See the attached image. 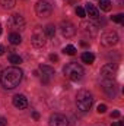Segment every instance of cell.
<instances>
[{"label":"cell","mask_w":124,"mask_h":126,"mask_svg":"<svg viewBox=\"0 0 124 126\" xmlns=\"http://www.w3.org/2000/svg\"><path fill=\"white\" fill-rule=\"evenodd\" d=\"M22 78H24V72L19 67H15V66L7 67V69H4V70L0 72V84L6 90L16 88L21 84Z\"/></svg>","instance_id":"cell-1"},{"label":"cell","mask_w":124,"mask_h":126,"mask_svg":"<svg viewBox=\"0 0 124 126\" xmlns=\"http://www.w3.org/2000/svg\"><path fill=\"white\" fill-rule=\"evenodd\" d=\"M63 72H64V76L69 78L70 81H80V79L83 78V75H85L83 67H82L80 64L74 63V62L67 63V64L64 66Z\"/></svg>","instance_id":"cell-2"},{"label":"cell","mask_w":124,"mask_h":126,"mask_svg":"<svg viewBox=\"0 0 124 126\" xmlns=\"http://www.w3.org/2000/svg\"><path fill=\"white\" fill-rule=\"evenodd\" d=\"M93 104V97L89 91L80 90L76 95V106L80 111H89Z\"/></svg>","instance_id":"cell-3"},{"label":"cell","mask_w":124,"mask_h":126,"mask_svg":"<svg viewBox=\"0 0 124 126\" xmlns=\"http://www.w3.org/2000/svg\"><path fill=\"white\" fill-rule=\"evenodd\" d=\"M35 12L39 18H48L51 13H53V6L50 1L47 0H41L35 4Z\"/></svg>","instance_id":"cell-4"},{"label":"cell","mask_w":124,"mask_h":126,"mask_svg":"<svg viewBox=\"0 0 124 126\" xmlns=\"http://www.w3.org/2000/svg\"><path fill=\"white\" fill-rule=\"evenodd\" d=\"M118 43V35L117 32L114 31H108V32H104L102 37H101V44L102 46H107V47H111L114 44Z\"/></svg>","instance_id":"cell-5"},{"label":"cell","mask_w":124,"mask_h":126,"mask_svg":"<svg viewBox=\"0 0 124 126\" xmlns=\"http://www.w3.org/2000/svg\"><path fill=\"white\" fill-rule=\"evenodd\" d=\"M104 91H105V94L108 95V97H117L118 94V85L112 81V79H105V82H104Z\"/></svg>","instance_id":"cell-6"},{"label":"cell","mask_w":124,"mask_h":126,"mask_svg":"<svg viewBox=\"0 0 124 126\" xmlns=\"http://www.w3.org/2000/svg\"><path fill=\"white\" fill-rule=\"evenodd\" d=\"M115 72H117V66L112 63H107L101 67V76L104 79H112L115 76Z\"/></svg>","instance_id":"cell-7"},{"label":"cell","mask_w":124,"mask_h":126,"mask_svg":"<svg viewBox=\"0 0 124 126\" xmlns=\"http://www.w3.org/2000/svg\"><path fill=\"white\" fill-rule=\"evenodd\" d=\"M60 31H62L63 37L70 38V37H73L76 34V27L72 22H69V21H63L62 24H60Z\"/></svg>","instance_id":"cell-8"},{"label":"cell","mask_w":124,"mask_h":126,"mask_svg":"<svg viewBox=\"0 0 124 126\" xmlns=\"http://www.w3.org/2000/svg\"><path fill=\"white\" fill-rule=\"evenodd\" d=\"M50 126H69V120L64 114L54 113L50 116Z\"/></svg>","instance_id":"cell-9"},{"label":"cell","mask_w":124,"mask_h":126,"mask_svg":"<svg viewBox=\"0 0 124 126\" xmlns=\"http://www.w3.org/2000/svg\"><path fill=\"white\" fill-rule=\"evenodd\" d=\"M80 28H82V32L85 35H89V37H95L98 34V28L93 22H82Z\"/></svg>","instance_id":"cell-10"},{"label":"cell","mask_w":124,"mask_h":126,"mask_svg":"<svg viewBox=\"0 0 124 126\" xmlns=\"http://www.w3.org/2000/svg\"><path fill=\"white\" fill-rule=\"evenodd\" d=\"M12 103H13V106H15L16 109H19V110H24V109L28 107V98L24 94H16L13 97Z\"/></svg>","instance_id":"cell-11"},{"label":"cell","mask_w":124,"mask_h":126,"mask_svg":"<svg viewBox=\"0 0 124 126\" xmlns=\"http://www.w3.org/2000/svg\"><path fill=\"white\" fill-rule=\"evenodd\" d=\"M10 25H12V27H15V28L24 30V28H25V19H24L19 13H16V15H13V16H12V19H10Z\"/></svg>","instance_id":"cell-12"},{"label":"cell","mask_w":124,"mask_h":126,"mask_svg":"<svg viewBox=\"0 0 124 126\" xmlns=\"http://www.w3.org/2000/svg\"><path fill=\"white\" fill-rule=\"evenodd\" d=\"M31 43L34 47H37V48H41V47H44L45 46V38L42 37V34H34L31 38Z\"/></svg>","instance_id":"cell-13"},{"label":"cell","mask_w":124,"mask_h":126,"mask_svg":"<svg viewBox=\"0 0 124 126\" xmlns=\"http://www.w3.org/2000/svg\"><path fill=\"white\" fill-rule=\"evenodd\" d=\"M85 13H86L91 19H98V18H99V12H98V9H96L93 4H91V3L86 4V7H85Z\"/></svg>","instance_id":"cell-14"},{"label":"cell","mask_w":124,"mask_h":126,"mask_svg":"<svg viewBox=\"0 0 124 126\" xmlns=\"http://www.w3.org/2000/svg\"><path fill=\"white\" fill-rule=\"evenodd\" d=\"M39 70H41V72H42V75H45V76H53V75L56 73L54 67L47 66V64H41V66H39Z\"/></svg>","instance_id":"cell-15"},{"label":"cell","mask_w":124,"mask_h":126,"mask_svg":"<svg viewBox=\"0 0 124 126\" xmlns=\"http://www.w3.org/2000/svg\"><path fill=\"white\" fill-rule=\"evenodd\" d=\"M9 41H10V44H13V46H19V44L22 43V38H21V35H19L18 32H12V34L9 35Z\"/></svg>","instance_id":"cell-16"},{"label":"cell","mask_w":124,"mask_h":126,"mask_svg":"<svg viewBox=\"0 0 124 126\" xmlns=\"http://www.w3.org/2000/svg\"><path fill=\"white\" fill-rule=\"evenodd\" d=\"M82 60L85 63H88V64H91V63L95 62V56H93L92 53H89V51H85V53L82 54Z\"/></svg>","instance_id":"cell-17"},{"label":"cell","mask_w":124,"mask_h":126,"mask_svg":"<svg viewBox=\"0 0 124 126\" xmlns=\"http://www.w3.org/2000/svg\"><path fill=\"white\" fill-rule=\"evenodd\" d=\"M99 7H101V10L108 12L111 9V0H99Z\"/></svg>","instance_id":"cell-18"},{"label":"cell","mask_w":124,"mask_h":126,"mask_svg":"<svg viewBox=\"0 0 124 126\" xmlns=\"http://www.w3.org/2000/svg\"><path fill=\"white\" fill-rule=\"evenodd\" d=\"M0 4L4 7V9H13L16 1L15 0H0Z\"/></svg>","instance_id":"cell-19"},{"label":"cell","mask_w":124,"mask_h":126,"mask_svg":"<svg viewBox=\"0 0 124 126\" xmlns=\"http://www.w3.org/2000/svg\"><path fill=\"white\" fill-rule=\"evenodd\" d=\"M45 35H47L48 38H53V37L56 35V27L51 25V24L47 25V27H45Z\"/></svg>","instance_id":"cell-20"},{"label":"cell","mask_w":124,"mask_h":126,"mask_svg":"<svg viewBox=\"0 0 124 126\" xmlns=\"http://www.w3.org/2000/svg\"><path fill=\"white\" fill-rule=\"evenodd\" d=\"M63 51H64V54H69V56H73V54H76V47L70 44V46H66Z\"/></svg>","instance_id":"cell-21"},{"label":"cell","mask_w":124,"mask_h":126,"mask_svg":"<svg viewBox=\"0 0 124 126\" xmlns=\"http://www.w3.org/2000/svg\"><path fill=\"white\" fill-rule=\"evenodd\" d=\"M9 62L12 64H19V63H22V59L18 54H9Z\"/></svg>","instance_id":"cell-22"},{"label":"cell","mask_w":124,"mask_h":126,"mask_svg":"<svg viewBox=\"0 0 124 126\" xmlns=\"http://www.w3.org/2000/svg\"><path fill=\"white\" fill-rule=\"evenodd\" d=\"M111 21H112V22H117V24H123L124 22V15L123 13L114 15V16H111Z\"/></svg>","instance_id":"cell-23"},{"label":"cell","mask_w":124,"mask_h":126,"mask_svg":"<svg viewBox=\"0 0 124 126\" xmlns=\"http://www.w3.org/2000/svg\"><path fill=\"white\" fill-rule=\"evenodd\" d=\"M76 15H77L79 18H85V16H86L85 9H83V7H80V6H79V7H76Z\"/></svg>","instance_id":"cell-24"},{"label":"cell","mask_w":124,"mask_h":126,"mask_svg":"<svg viewBox=\"0 0 124 126\" xmlns=\"http://www.w3.org/2000/svg\"><path fill=\"white\" fill-rule=\"evenodd\" d=\"M96 111H98L99 114L105 113V111H107V106H105V104H99V106H98V109H96Z\"/></svg>","instance_id":"cell-25"},{"label":"cell","mask_w":124,"mask_h":126,"mask_svg":"<svg viewBox=\"0 0 124 126\" xmlns=\"http://www.w3.org/2000/svg\"><path fill=\"white\" fill-rule=\"evenodd\" d=\"M120 116H121V113H120L118 110H114V111L111 113V117H115V119H117V117H120Z\"/></svg>","instance_id":"cell-26"},{"label":"cell","mask_w":124,"mask_h":126,"mask_svg":"<svg viewBox=\"0 0 124 126\" xmlns=\"http://www.w3.org/2000/svg\"><path fill=\"white\" fill-rule=\"evenodd\" d=\"M7 125V120L4 117H0V126H6Z\"/></svg>","instance_id":"cell-27"},{"label":"cell","mask_w":124,"mask_h":126,"mask_svg":"<svg viewBox=\"0 0 124 126\" xmlns=\"http://www.w3.org/2000/svg\"><path fill=\"white\" fill-rule=\"evenodd\" d=\"M50 60H51V62H57V60H59V56H56V54H51V56H50Z\"/></svg>","instance_id":"cell-28"},{"label":"cell","mask_w":124,"mask_h":126,"mask_svg":"<svg viewBox=\"0 0 124 126\" xmlns=\"http://www.w3.org/2000/svg\"><path fill=\"white\" fill-rule=\"evenodd\" d=\"M32 117H34L35 120H38V119H39V114H38L37 111H34V113H32Z\"/></svg>","instance_id":"cell-29"},{"label":"cell","mask_w":124,"mask_h":126,"mask_svg":"<svg viewBox=\"0 0 124 126\" xmlns=\"http://www.w3.org/2000/svg\"><path fill=\"white\" fill-rule=\"evenodd\" d=\"M4 51H6V48L0 44V56H3V54H4Z\"/></svg>","instance_id":"cell-30"},{"label":"cell","mask_w":124,"mask_h":126,"mask_svg":"<svg viewBox=\"0 0 124 126\" xmlns=\"http://www.w3.org/2000/svg\"><path fill=\"white\" fill-rule=\"evenodd\" d=\"M124 123L123 122H115V123H112V126H123Z\"/></svg>","instance_id":"cell-31"},{"label":"cell","mask_w":124,"mask_h":126,"mask_svg":"<svg viewBox=\"0 0 124 126\" xmlns=\"http://www.w3.org/2000/svg\"><path fill=\"white\" fill-rule=\"evenodd\" d=\"M0 34H1V25H0Z\"/></svg>","instance_id":"cell-32"}]
</instances>
